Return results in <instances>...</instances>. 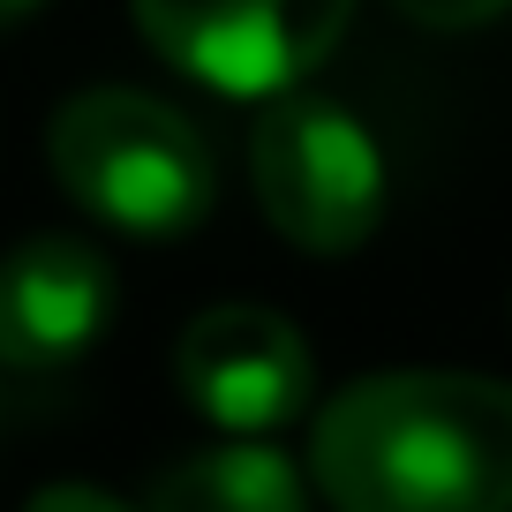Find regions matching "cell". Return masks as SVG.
I'll return each instance as SVG.
<instances>
[{"label":"cell","instance_id":"cell-1","mask_svg":"<svg viewBox=\"0 0 512 512\" xmlns=\"http://www.w3.org/2000/svg\"><path fill=\"white\" fill-rule=\"evenodd\" d=\"M332 512H512V384L475 369H384L309 430Z\"/></svg>","mask_w":512,"mask_h":512},{"label":"cell","instance_id":"cell-2","mask_svg":"<svg viewBox=\"0 0 512 512\" xmlns=\"http://www.w3.org/2000/svg\"><path fill=\"white\" fill-rule=\"evenodd\" d=\"M46 159L53 181L91 219L144 241H174L204 226L211 196H219V166L196 121L128 83H98V91L68 98L46 128Z\"/></svg>","mask_w":512,"mask_h":512},{"label":"cell","instance_id":"cell-3","mask_svg":"<svg viewBox=\"0 0 512 512\" xmlns=\"http://www.w3.org/2000/svg\"><path fill=\"white\" fill-rule=\"evenodd\" d=\"M249 181L279 241L309 256H347L384 219V159L369 128L332 98H279L249 136Z\"/></svg>","mask_w":512,"mask_h":512},{"label":"cell","instance_id":"cell-4","mask_svg":"<svg viewBox=\"0 0 512 512\" xmlns=\"http://www.w3.org/2000/svg\"><path fill=\"white\" fill-rule=\"evenodd\" d=\"M136 31L226 98H287L347 38L354 0H128Z\"/></svg>","mask_w":512,"mask_h":512},{"label":"cell","instance_id":"cell-5","mask_svg":"<svg viewBox=\"0 0 512 512\" xmlns=\"http://www.w3.org/2000/svg\"><path fill=\"white\" fill-rule=\"evenodd\" d=\"M174 377H181V392H189V407L204 422H219L226 437L287 430L309 407V392H317L309 339L264 302L204 309L174 347Z\"/></svg>","mask_w":512,"mask_h":512},{"label":"cell","instance_id":"cell-6","mask_svg":"<svg viewBox=\"0 0 512 512\" xmlns=\"http://www.w3.org/2000/svg\"><path fill=\"white\" fill-rule=\"evenodd\" d=\"M113 324V264L76 234L0 256V369H68Z\"/></svg>","mask_w":512,"mask_h":512},{"label":"cell","instance_id":"cell-7","mask_svg":"<svg viewBox=\"0 0 512 512\" xmlns=\"http://www.w3.org/2000/svg\"><path fill=\"white\" fill-rule=\"evenodd\" d=\"M144 512H309V490L272 445H211L166 467Z\"/></svg>","mask_w":512,"mask_h":512},{"label":"cell","instance_id":"cell-8","mask_svg":"<svg viewBox=\"0 0 512 512\" xmlns=\"http://www.w3.org/2000/svg\"><path fill=\"white\" fill-rule=\"evenodd\" d=\"M392 8L422 31H475V23H497L512 0H392Z\"/></svg>","mask_w":512,"mask_h":512},{"label":"cell","instance_id":"cell-9","mask_svg":"<svg viewBox=\"0 0 512 512\" xmlns=\"http://www.w3.org/2000/svg\"><path fill=\"white\" fill-rule=\"evenodd\" d=\"M23 512H136V505H121V497H106V490H83V482H53V490H38Z\"/></svg>","mask_w":512,"mask_h":512},{"label":"cell","instance_id":"cell-10","mask_svg":"<svg viewBox=\"0 0 512 512\" xmlns=\"http://www.w3.org/2000/svg\"><path fill=\"white\" fill-rule=\"evenodd\" d=\"M38 8H46V0H0V31H8V23H23V16H38Z\"/></svg>","mask_w":512,"mask_h":512},{"label":"cell","instance_id":"cell-11","mask_svg":"<svg viewBox=\"0 0 512 512\" xmlns=\"http://www.w3.org/2000/svg\"><path fill=\"white\" fill-rule=\"evenodd\" d=\"M0 407H8V400H0Z\"/></svg>","mask_w":512,"mask_h":512}]
</instances>
